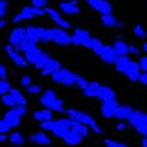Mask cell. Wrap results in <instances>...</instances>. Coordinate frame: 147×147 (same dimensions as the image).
I'll list each match as a JSON object with an SVG mask.
<instances>
[{
  "label": "cell",
  "mask_w": 147,
  "mask_h": 147,
  "mask_svg": "<svg viewBox=\"0 0 147 147\" xmlns=\"http://www.w3.org/2000/svg\"><path fill=\"white\" fill-rule=\"evenodd\" d=\"M105 145H106V147H128V146L125 145V144L118 142V141L111 140V139H106V140H105Z\"/></svg>",
  "instance_id": "40"
},
{
  "label": "cell",
  "mask_w": 147,
  "mask_h": 147,
  "mask_svg": "<svg viewBox=\"0 0 147 147\" xmlns=\"http://www.w3.org/2000/svg\"><path fill=\"white\" fill-rule=\"evenodd\" d=\"M119 106V102L114 99V100H108V101H102L101 104V114L104 118L106 119H111L115 115V112H117V108Z\"/></svg>",
  "instance_id": "14"
},
{
  "label": "cell",
  "mask_w": 147,
  "mask_h": 147,
  "mask_svg": "<svg viewBox=\"0 0 147 147\" xmlns=\"http://www.w3.org/2000/svg\"><path fill=\"white\" fill-rule=\"evenodd\" d=\"M129 121V124L137 129L138 133L142 134V136H146V133H147V126L145 125V122H144V113L141 111H134L133 109V112L131 113L129 118L127 119Z\"/></svg>",
  "instance_id": "9"
},
{
  "label": "cell",
  "mask_w": 147,
  "mask_h": 147,
  "mask_svg": "<svg viewBox=\"0 0 147 147\" xmlns=\"http://www.w3.org/2000/svg\"><path fill=\"white\" fill-rule=\"evenodd\" d=\"M32 3V6L35 7V8H41L44 9L48 3V0H31Z\"/></svg>",
  "instance_id": "41"
},
{
  "label": "cell",
  "mask_w": 147,
  "mask_h": 147,
  "mask_svg": "<svg viewBox=\"0 0 147 147\" xmlns=\"http://www.w3.org/2000/svg\"><path fill=\"white\" fill-rule=\"evenodd\" d=\"M100 21H101V24H102V25H104L105 27H108V28L124 27V22L118 21L117 17H115V16H113L112 13L100 16Z\"/></svg>",
  "instance_id": "17"
},
{
  "label": "cell",
  "mask_w": 147,
  "mask_h": 147,
  "mask_svg": "<svg viewBox=\"0 0 147 147\" xmlns=\"http://www.w3.org/2000/svg\"><path fill=\"white\" fill-rule=\"evenodd\" d=\"M25 39H26L25 27H17L12 30V32L9 33V45L13 46V48L18 47Z\"/></svg>",
  "instance_id": "12"
},
{
  "label": "cell",
  "mask_w": 147,
  "mask_h": 147,
  "mask_svg": "<svg viewBox=\"0 0 147 147\" xmlns=\"http://www.w3.org/2000/svg\"><path fill=\"white\" fill-rule=\"evenodd\" d=\"M104 47H105V45H104V42H102L100 39L92 38L91 45H90V50H92L96 55L100 57V54H101V52H102V50H104Z\"/></svg>",
  "instance_id": "31"
},
{
  "label": "cell",
  "mask_w": 147,
  "mask_h": 147,
  "mask_svg": "<svg viewBox=\"0 0 147 147\" xmlns=\"http://www.w3.org/2000/svg\"><path fill=\"white\" fill-rule=\"evenodd\" d=\"M142 51L147 54V41H145V42L142 44Z\"/></svg>",
  "instance_id": "54"
},
{
  "label": "cell",
  "mask_w": 147,
  "mask_h": 147,
  "mask_svg": "<svg viewBox=\"0 0 147 147\" xmlns=\"http://www.w3.org/2000/svg\"><path fill=\"white\" fill-rule=\"evenodd\" d=\"M20 84L22 85L24 87H28L30 85L32 84V79H31V77H28V76H24V77L21 78V80H20Z\"/></svg>",
  "instance_id": "48"
},
{
  "label": "cell",
  "mask_w": 147,
  "mask_h": 147,
  "mask_svg": "<svg viewBox=\"0 0 147 147\" xmlns=\"http://www.w3.org/2000/svg\"><path fill=\"white\" fill-rule=\"evenodd\" d=\"M59 68H61V64L55 59H50L47 61V64L42 67L41 74L42 76H51L54 72H57Z\"/></svg>",
  "instance_id": "22"
},
{
  "label": "cell",
  "mask_w": 147,
  "mask_h": 147,
  "mask_svg": "<svg viewBox=\"0 0 147 147\" xmlns=\"http://www.w3.org/2000/svg\"><path fill=\"white\" fill-rule=\"evenodd\" d=\"M140 67L138 61H134V60H129V63L127 64L125 71H124V74L131 80V81H138L139 77H140Z\"/></svg>",
  "instance_id": "13"
},
{
  "label": "cell",
  "mask_w": 147,
  "mask_h": 147,
  "mask_svg": "<svg viewBox=\"0 0 147 147\" xmlns=\"http://www.w3.org/2000/svg\"><path fill=\"white\" fill-rule=\"evenodd\" d=\"M20 117L14 112L13 108H11L9 111H7V113L4 117V120L6 121V124L12 128V127H17L20 125Z\"/></svg>",
  "instance_id": "23"
},
{
  "label": "cell",
  "mask_w": 147,
  "mask_h": 147,
  "mask_svg": "<svg viewBox=\"0 0 147 147\" xmlns=\"http://www.w3.org/2000/svg\"><path fill=\"white\" fill-rule=\"evenodd\" d=\"M1 100H3V104H4V105H6V106H8V107H11V108H13V107L17 106L16 102H14V100H13V98L11 96L9 93L3 95V96H1Z\"/></svg>",
  "instance_id": "37"
},
{
  "label": "cell",
  "mask_w": 147,
  "mask_h": 147,
  "mask_svg": "<svg viewBox=\"0 0 147 147\" xmlns=\"http://www.w3.org/2000/svg\"><path fill=\"white\" fill-rule=\"evenodd\" d=\"M11 84L7 81V80H4V79H0V95H5L9 92L11 90Z\"/></svg>",
  "instance_id": "36"
},
{
  "label": "cell",
  "mask_w": 147,
  "mask_h": 147,
  "mask_svg": "<svg viewBox=\"0 0 147 147\" xmlns=\"http://www.w3.org/2000/svg\"><path fill=\"white\" fill-rule=\"evenodd\" d=\"M125 128H126V124H125V122L120 121V122H118V124H117V129L118 131H124Z\"/></svg>",
  "instance_id": "51"
},
{
  "label": "cell",
  "mask_w": 147,
  "mask_h": 147,
  "mask_svg": "<svg viewBox=\"0 0 147 147\" xmlns=\"http://www.w3.org/2000/svg\"><path fill=\"white\" fill-rule=\"evenodd\" d=\"M92 36L87 30H84L80 27H77L71 34V44L74 46H84L85 48H90Z\"/></svg>",
  "instance_id": "5"
},
{
  "label": "cell",
  "mask_w": 147,
  "mask_h": 147,
  "mask_svg": "<svg viewBox=\"0 0 147 147\" xmlns=\"http://www.w3.org/2000/svg\"><path fill=\"white\" fill-rule=\"evenodd\" d=\"M101 87V84L98 81H88L87 86L84 90V94L87 98H96L98 92Z\"/></svg>",
  "instance_id": "24"
},
{
  "label": "cell",
  "mask_w": 147,
  "mask_h": 147,
  "mask_svg": "<svg viewBox=\"0 0 147 147\" xmlns=\"http://www.w3.org/2000/svg\"><path fill=\"white\" fill-rule=\"evenodd\" d=\"M25 30H26V38L35 45L38 42L51 41L50 28H44L40 26H27Z\"/></svg>",
  "instance_id": "3"
},
{
  "label": "cell",
  "mask_w": 147,
  "mask_h": 147,
  "mask_svg": "<svg viewBox=\"0 0 147 147\" xmlns=\"http://www.w3.org/2000/svg\"><path fill=\"white\" fill-rule=\"evenodd\" d=\"M40 127H41V129H44V131H50V132H51V131H52V127H53V120L41 122Z\"/></svg>",
  "instance_id": "47"
},
{
  "label": "cell",
  "mask_w": 147,
  "mask_h": 147,
  "mask_svg": "<svg viewBox=\"0 0 147 147\" xmlns=\"http://www.w3.org/2000/svg\"><path fill=\"white\" fill-rule=\"evenodd\" d=\"M50 59H51V58H50V55H48L47 53H42V54H41V57H40L38 60H36L33 65H34V67H35V68H38V69H42V67L47 64V61L50 60Z\"/></svg>",
  "instance_id": "35"
},
{
  "label": "cell",
  "mask_w": 147,
  "mask_h": 147,
  "mask_svg": "<svg viewBox=\"0 0 147 147\" xmlns=\"http://www.w3.org/2000/svg\"><path fill=\"white\" fill-rule=\"evenodd\" d=\"M67 114H68V117H69L71 120L77 121V122H79V124L85 125L86 127L91 128L93 132H95L98 134L102 133L101 128L98 126L96 121L90 114H87L86 112L79 111V109H76V108H69V109H67Z\"/></svg>",
  "instance_id": "1"
},
{
  "label": "cell",
  "mask_w": 147,
  "mask_h": 147,
  "mask_svg": "<svg viewBox=\"0 0 147 147\" xmlns=\"http://www.w3.org/2000/svg\"><path fill=\"white\" fill-rule=\"evenodd\" d=\"M59 7L65 14H68V16H74V14L80 13V7L78 5H74L73 3H71L69 0H64V1H61L59 4Z\"/></svg>",
  "instance_id": "19"
},
{
  "label": "cell",
  "mask_w": 147,
  "mask_h": 147,
  "mask_svg": "<svg viewBox=\"0 0 147 147\" xmlns=\"http://www.w3.org/2000/svg\"><path fill=\"white\" fill-rule=\"evenodd\" d=\"M112 47L115 51V53L118 54V57H124L128 54V44L125 40H121V39L115 40Z\"/></svg>",
  "instance_id": "26"
},
{
  "label": "cell",
  "mask_w": 147,
  "mask_h": 147,
  "mask_svg": "<svg viewBox=\"0 0 147 147\" xmlns=\"http://www.w3.org/2000/svg\"><path fill=\"white\" fill-rule=\"evenodd\" d=\"M13 109H14V112L21 118V117H24L26 113H27V108L25 107V106H16V107H13Z\"/></svg>",
  "instance_id": "46"
},
{
  "label": "cell",
  "mask_w": 147,
  "mask_h": 147,
  "mask_svg": "<svg viewBox=\"0 0 147 147\" xmlns=\"http://www.w3.org/2000/svg\"><path fill=\"white\" fill-rule=\"evenodd\" d=\"M115 92L111 88V87H108V86H102L101 85V87L99 90V92H98V95L96 98L98 99H100L101 101H108V100H114L115 99Z\"/></svg>",
  "instance_id": "21"
},
{
  "label": "cell",
  "mask_w": 147,
  "mask_h": 147,
  "mask_svg": "<svg viewBox=\"0 0 147 147\" xmlns=\"http://www.w3.org/2000/svg\"><path fill=\"white\" fill-rule=\"evenodd\" d=\"M7 6H8L7 0H0V19L6 16V13H7Z\"/></svg>",
  "instance_id": "42"
},
{
  "label": "cell",
  "mask_w": 147,
  "mask_h": 147,
  "mask_svg": "<svg viewBox=\"0 0 147 147\" xmlns=\"http://www.w3.org/2000/svg\"><path fill=\"white\" fill-rule=\"evenodd\" d=\"M7 138H6V134H0V142H3L5 141Z\"/></svg>",
  "instance_id": "55"
},
{
  "label": "cell",
  "mask_w": 147,
  "mask_h": 147,
  "mask_svg": "<svg viewBox=\"0 0 147 147\" xmlns=\"http://www.w3.org/2000/svg\"><path fill=\"white\" fill-rule=\"evenodd\" d=\"M71 129L78 132L82 138L87 137L88 133H90V128L88 127H86L82 124H79V122H77V121H73V120H71Z\"/></svg>",
  "instance_id": "30"
},
{
  "label": "cell",
  "mask_w": 147,
  "mask_h": 147,
  "mask_svg": "<svg viewBox=\"0 0 147 147\" xmlns=\"http://www.w3.org/2000/svg\"><path fill=\"white\" fill-rule=\"evenodd\" d=\"M129 57L128 55H124V57H118V59H117V61H115V64H114V66H115V69L119 72V73H124V71H125V68H126V66H127V64L129 63Z\"/></svg>",
  "instance_id": "32"
},
{
  "label": "cell",
  "mask_w": 147,
  "mask_h": 147,
  "mask_svg": "<svg viewBox=\"0 0 147 147\" xmlns=\"http://www.w3.org/2000/svg\"><path fill=\"white\" fill-rule=\"evenodd\" d=\"M51 31V41L60 46H68L71 44V34L63 28L53 27L50 28Z\"/></svg>",
  "instance_id": "7"
},
{
  "label": "cell",
  "mask_w": 147,
  "mask_h": 147,
  "mask_svg": "<svg viewBox=\"0 0 147 147\" xmlns=\"http://www.w3.org/2000/svg\"><path fill=\"white\" fill-rule=\"evenodd\" d=\"M8 93L11 94L12 98H13V100H14V102H16L17 106H25V107H26L27 100H26V98L22 95V93H21L19 90H17V88H11Z\"/></svg>",
  "instance_id": "29"
},
{
  "label": "cell",
  "mask_w": 147,
  "mask_h": 147,
  "mask_svg": "<svg viewBox=\"0 0 147 147\" xmlns=\"http://www.w3.org/2000/svg\"><path fill=\"white\" fill-rule=\"evenodd\" d=\"M140 52H141V50L138 46H136V45H128V53L129 54L138 57V55H140Z\"/></svg>",
  "instance_id": "44"
},
{
  "label": "cell",
  "mask_w": 147,
  "mask_h": 147,
  "mask_svg": "<svg viewBox=\"0 0 147 147\" xmlns=\"http://www.w3.org/2000/svg\"><path fill=\"white\" fill-rule=\"evenodd\" d=\"M6 77H7V72H6L5 66L0 65V79H4V80H6Z\"/></svg>",
  "instance_id": "50"
},
{
  "label": "cell",
  "mask_w": 147,
  "mask_h": 147,
  "mask_svg": "<svg viewBox=\"0 0 147 147\" xmlns=\"http://www.w3.org/2000/svg\"><path fill=\"white\" fill-rule=\"evenodd\" d=\"M26 90H27V93L30 94H39L41 92V87L36 84H31L28 87H26Z\"/></svg>",
  "instance_id": "39"
},
{
  "label": "cell",
  "mask_w": 147,
  "mask_h": 147,
  "mask_svg": "<svg viewBox=\"0 0 147 147\" xmlns=\"http://www.w3.org/2000/svg\"><path fill=\"white\" fill-rule=\"evenodd\" d=\"M28 140L33 144H38V145H44V146H47L51 144V138L47 136L45 132H38V133H33L30 136Z\"/></svg>",
  "instance_id": "20"
},
{
  "label": "cell",
  "mask_w": 147,
  "mask_h": 147,
  "mask_svg": "<svg viewBox=\"0 0 147 147\" xmlns=\"http://www.w3.org/2000/svg\"><path fill=\"white\" fill-rule=\"evenodd\" d=\"M141 145H142V147H147V137H145L141 140Z\"/></svg>",
  "instance_id": "53"
},
{
  "label": "cell",
  "mask_w": 147,
  "mask_h": 147,
  "mask_svg": "<svg viewBox=\"0 0 147 147\" xmlns=\"http://www.w3.org/2000/svg\"><path fill=\"white\" fill-rule=\"evenodd\" d=\"M52 80L54 82L65 85V86H76V79H77V73H73L71 69L61 67L53 74H51Z\"/></svg>",
  "instance_id": "4"
},
{
  "label": "cell",
  "mask_w": 147,
  "mask_h": 147,
  "mask_svg": "<svg viewBox=\"0 0 147 147\" xmlns=\"http://www.w3.org/2000/svg\"><path fill=\"white\" fill-rule=\"evenodd\" d=\"M33 118L35 120H38L40 121V124L41 122H45V121H51L53 120V113L52 111H50V109H38V111H35L33 113Z\"/></svg>",
  "instance_id": "25"
},
{
  "label": "cell",
  "mask_w": 147,
  "mask_h": 147,
  "mask_svg": "<svg viewBox=\"0 0 147 147\" xmlns=\"http://www.w3.org/2000/svg\"><path fill=\"white\" fill-rule=\"evenodd\" d=\"M138 81L142 85H145V86H147V72H141L140 73V77L138 79Z\"/></svg>",
  "instance_id": "49"
},
{
  "label": "cell",
  "mask_w": 147,
  "mask_h": 147,
  "mask_svg": "<svg viewBox=\"0 0 147 147\" xmlns=\"http://www.w3.org/2000/svg\"><path fill=\"white\" fill-rule=\"evenodd\" d=\"M44 12H45V14L50 16V18L57 24L59 28H63V30H68V28H71V22L67 21L66 19H64L63 17H61V14L59 13L57 9L46 6V7L44 8Z\"/></svg>",
  "instance_id": "11"
},
{
  "label": "cell",
  "mask_w": 147,
  "mask_h": 147,
  "mask_svg": "<svg viewBox=\"0 0 147 147\" xmlns=\"http://www.w3.org/2000/svg\"><path fill=\"white\" fill-rule=\"evenodd\" d=\"M87 84H88V81L85 79V78H82L81 76H79V74H77V79H76V86H78L80 90H85V87L87 86Z\"/></svg>",
  "instance_id": "38"
},
{
  "label": "cell",
  "mask_w": 147,
  "mask_h": 147,
  "mask_svg": "<svg viewBox=\"0 0 147 147\" xmlns=\"http://www.w3.org/2000/svg\"><path fill=\"white\" fill-rule=\"evenodd\" d=\"M63 139H64V141H65L67 145H71V146L79 145V144L82 141V137L80 136L78 132L73 131V129H71Z\"/></svg>",
  "instance_id": "27"
},
{
  "label": "cell",
  "mask_w": 147,
  "mask_h": 147,
  "mask_svg": "<svg viewBox=\"0 0 147 147\" xmlns=\"http://www.w3.org/2000/svg\"><path fill=\"white\" fill-rule=\"evenodd\" d=\"M101 60L107 65H114L115 61L118 59V54L115 53V51L113 50V47L111 45H105L104 50L100 54Z\"/></svg>",
  "instance_id": "16"
},
{
  "label": "cell",
  "mask_w": 147,
  "mask_h": 147,
  "mask_svg": "<svg viewBox=\"0 0 147 147\" xmlns=\"http://www.w3.org/2000/svg\"><path fill=\"white\" fill-rule=\"evenodd\" d=\"M138 64H139V67H140L141 72H147V55L140 57Z\"/></svg>",
  "instance_id": "43"
},
{
  "label": "cell",
  "mask_w": 147,
  "mask_h": 147,
  "mask_svg": "<svg viewBox=\"0 0 147 147\" xmlns=\"http://www.w3.org/2000/svg\"><path fill=\"white\" fill-rule=\"evenodd\" d=\"M132 112H133V108L129 105H119L114 117L119 120H125V119L129 118Z\"/></svg>",
  "instance_id": "28"
},
{
  "label": "cell",
  "mask_w": 147,
  "mask_h": 147,
  "mask_svg": "<svg viewBox=\"0 0 147 147\" xmlns=\"http://www.w3.org/2000/svg\"><path fill=\"white\" fill-rule=\"evenodd\" d=\"M40 104L50 111L64 112V101L57 96L53 90H46L40 96Z\"/></svg>",
  "instance_id": "2"
},
{
  "label": "cell",
  "mask_w": 147,
  "mask_h": 147,
  "mask_svg": "<svg viewBox=\"0 0 147 147\" xmlns=\"http://www.w3.org/2000/svg\"><path fill=\"white\" fill-rule=\"evenodd\" d=\"M86 4L100 16L112 13V5L108 0H86Z\"/></svg>",
  "instance_id": "10"
},
{
  "label": "cell",
  "mask_w": 147,
  "mask_h": 147,
  "mask_svg": "<svg viewBox=\"0 0 147 147\" xmlns=\"http://www.w3.org/2000/svg\"><path fill=\"white\" fill-rule=\"evenodd\" d=\"M6 24H7V21H6L4 18H1V19H0V30H1V28H4Z\"/></svg>",
  "instance_id": "52"
},
{
  "label": "cell",
  "mask_w": 147,
  "mask_h": 147,
  "mask_svg": "<svg viewBox=\"0 0 147 147\" xmlns=\"http://www.w3.org/2000/svg\"><path fill=\"white\" fill-rule=\"evenodd\" d=\"M133 34H134V36H137L138 39H145L146 35H147L145 28L142 27V25H140V24H137V25L133 26Z\"/></svg>",
  "instance_id": "34"
},
{
  "label": "cell",
  "mask_w": 147,
  "mask_h": 147,
  "mask_svg": "<svg viewBox=\"0 0 147 147\" xmlns=\"http://www.w3.org/2000/svg\"><path fill=\"white\" fill-rule=\"evenodd\" d=\"M42 53H44V52L40 50L38 46L35 45V46H33L32 48H30L28 51L24 52V55H22V57H24V59L27 61V64H34L35 61L41 57Z\"/></svg>",
  "instance_id": "18"
},
{
  "label": "cell",
  "mask_w": 147,
  "mask_h": 147,
  "mask_svg": "<svg viewBox=\"0 0 147 147\" xmlns=\"http://www.w3.org/2000/svg\"><path fill=\"white\" fill-rule=\"evenodd\" d=\"M11 127L6 124V121L4 119H0V134H6L7 132H9Z\"/></svg>",
  "instance_id": "45"
},
{
  "label": "cell",
  "mask_w": 147,
  "mask_h": 147,
  "mask_svg": "<svg viewBox=\"0 0 147 147\" xmlns=\"http://www.w3.org/2000/svg\"><path fill=\"white\" fill-rule=\"evenodd\" d=\"M145 137H147V133H146V136H145Z\"/></svg>",
  "instance_id": "56"
},
{
  "label": "cell",
  "mask_w": 147,
  "mask_h": 147,
  "mask_svg": "<svg viewBox=\"0 0 147 147\" xmlns=\"http://www.w3.org/2000/svg\"><path fill=\"white\" fill-rule=\"evenodd\" d=\"M9 142L14 146H21L24 142H25V138L20 132H13L9 134V138H8Z\"/></svg>",
  "instance_id": "33"
},
{
  "label": "cell",
  "mask_w": 147,
  "mask_h": 147,
  "mask_svg": "<svg viewBox=\"0 0 147 147\" xmlns=\"http://www.w3.org/2000/svg\"><path fill=\"white\" fill-rule=\"evenodd\" d=\"M5 51H6L7 55L11 58V60L13 61V63H14L17 66H21V67H27V66H28L27 61H26L25 59H24V57H22L19 52H17V51L14 50L13 46H11L9 44H8V45H6Z\"/></svg>",
  "instance_id": "15"
},
{
  "label": "cell",
  "mask_w": 147,
  "mask_h": 147,
  "mask_svg": "<svg viewBox=\"0 0 147 147\" xmlns=\"http://www.w3.org/2000/svg\"><path fill=\"white\" fill-rule=\"evenodd\" d=\"M41 17V16H45V12L44 9L41 8H35L33 6H25L22 7V9L19 12L17 16H14L13 18V22H19V21H22V20H30L34 17Z\"/></svg>",
  "instance_id": "6"
},
{
  "label": "cell",
  "mask_w": 147,
  "mask_h": 147,
  "mask_svg": "<svg viewBox=\"0 0 147 147\" xmlns=\"http://www.w3.org/2000/svg\"><path fill=\"white\" fill-rule=\"evenodd\" d=\"M69 131H71V119L69 118H60L53 121V127L51 132L55 137L63 139Z\"/></svg>",
  "instance_id": "8"
}]
</instances>
